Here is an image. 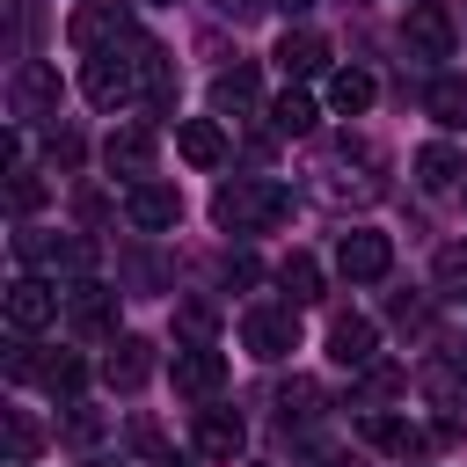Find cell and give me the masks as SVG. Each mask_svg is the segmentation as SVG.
<instances>
[{
	"mask_svg": "<svg viewBox=\"0 0 467 467\" xmlns=\"http://www.w3.org/2000/svg\"><path fill=\"white\" fill-rule=\"evenodd\" d=\"M7 95H15V117H22V124H36V117H58V95H66V80H58V66H44V58H22Z\"/></svg>",
	"mask_w": 467,
	"mask_h": 467,
	"instance_id": "7",
	"label": "cell"
},
{
	"mask_svg": "<svg viewBox=\"0 0 467 467\" xmlns=\"http://www.w3.org/2000/svg\"><path fill=\"white\" fill-rule=\"evenodd\" d=\"M241 445H248V431H241L234 409H197V452L204 460H234Z\"/></svg>",
	"mask_w": 467,
	"mask_h": 467,
	"instance_id": "18",
	"label": "cell"
},
{
	"mask_svg": "<svg viewBox=\"0 0 467 467\" xmlns=\"http://www.w3.org/2000/svg\"><path fill=\"white\" fill-rule=\"evenodd\" d=\"M66 321H73V336H117V292L95 285V277H73L66 285Z\"/></svg>",
	"mask_w": 467,
	"mask_h": 467,
	"instance_id": "9",
	"label": "cell"
},
{
	"mask_svg": "<svg viewBox=\"0 0 467 467\" xmlns=\"http://www.w3.org/2000/svg\"><path fill=\"white\" fill-rule=\"evenodd\" d=\"M212 109H219V117H248V109H255V66H226V73L212 80Z\"/></svg>",
	"mask_w": 467,
	"mask_h": 467,
	"instance_id": "21",
	"label": "cell"
},
{
	"mask_svg": "<svg viewBox=\"0 0 467 467\" xmlns=\"http://www.w3.org/2000/svg\"><path fill=\"white\" fill-rule=\"evenodd\" d=\"M270 58H277V66H285L292 80H314V73H328V44H321L314 29H285Z\"/></svg>",
	"mask_w": 467,
	"mask_h": 467,
	"instance_id": "17",
	"label": "cell"
},
{
	"mask_svg": "<svg viewBox=\"0 0 467 467\" xmlns=\"http://www.w3.org/2000/svg\"><path fill=\"white\" fill-rule=\"evenodd\" d=\"M401 44H409L416 58H452L460 29H452V15H445L438 0H409V15H401Z\"/></svg>",
	"mask_w": 467,
	"mask_h": 467,
	"instance_id": "6",
	"label": "cell"
},
{
	"mask_svg": "<svg viewBox=\"0 0 467 467\" xmlns=\"http://www.w3.org/2000/svg\"><path fill=\"white\" fill-rule=\"evenodd\" d=\"M321 409H328V394H321L314 379H292V387L277 394V423H285V431H292V423H314Z\"/></svg>",
	"mask_w": 467,
	"mask_h": 467,
	"instance_id": "26",
	"label": "cell"
},
{
	"mask_svg": "<svg viewBox=\"0 0 467 467\" xmlns=\"http://www.w3.org/2000/svg\"><path fill=\"white\" fill-rule=\"evenodd\" d=\"M66 36L80 51H117V44H131V7L124 0H88V7H73Z\"/></svg>",
	"mask_w": 467,
	"mask_h": 467,
	"instance_id": "4",
	"label": "cell"
},
{
	"mask_svg": "<svg viewBox=\"0 0 467 467\" xmlns=\"http://www.w3.org/2000/svg\"><path fill=\"white\" fill-rule=\"evenodd\" d=\"M423 109H431L438 124H467V80H452V73H438V80L423 88Z\"/></svg>",
	"mask_w": 467,
	"mask_h": 467,
	"instance_id": "25",
	"label": "cell"
},
{
	"mask_svg": "<svg viewBox=\"0 0 467 467\" xmlns=\"http://www.w3.org/2000/svg\"><path fill=\"white\" fill-rule=\"evenodd\" d=\"M212 219L226 234H270L277 219H292V190L270 182V175H234L212 190Z\"/></svg>",
	"mask_w": 467,
	"mask_h": 467,
	"instance_id": "1",
	"label": "cell"
},
{
	"mask_svg": "<svg viewBox=\"0 0 467 467\" xmlns=\"http://www.w3.org/2000/svg\"><path fill=\"white\" fill-rule=\"evenodd\" d=\"M328 358H336L343 372H365V365L379 358V328H372L365 314H336V321H328Z\"/></svg>",
	"mask_w": 467,
	"mask_h": 467,
	"instance_id": "12",
	"label": "cell"
},
{
	"mask_svg": "<svg viewBox=\"0 0 467 467\" xmlns=\"http://www.w3.org/2000/svg\"><path fill=\"white\" fill-rule=\"evenodd\" d=\"M277 7H285V15H306V7H314V0H277Z\"/></svg>",
	"mask_w": 467,
	"mask_h": 467,
	"instance_id": "36",
	"label": "cell"
},
{
	"mask_svg": "<svg viewBox=\"0 0 467 467\" xmlns=\"http://www.w3.org/2000/svg\"><path fill=\"white\" fill-rule=\"evenodd\" d=\"M36 379H44L51 394H66V401H73V394H80V379H88V365H80L73 350H58V358H44V372H36Z\"/></svg>",
	"mask_w": 467,
	"mask_h": 467,
	"instance_id": "28",
	"label": "cell"
},
{
	"mask_svg": "<svg viewBox=\"0 0 467 467\" xmlns=\"http://www.w3.org/2000/svg\"><path fill=\"white\" fill-rule=\"evenodd\" d=\"M44 153H51L58 168H80V131H51V139H44Z\"/></svg>",
	"mask_w": 467,
	"mask_h": 467,
	"instance_id": "32",
	"label": "cell"
},
{
	"mask_svg": "<svg viewBox=\"0 0 467 467\" xmlns=\"http://www.w3.org/2000/svg\"><path fill=\"white\" fill-rule=\"evenodd\" d=\"M15 255H22V263H36V270H73V277L95 263V248H88V241H51V234H29V226L15 234Z\"/></svg>",
	"mask_w": 467,
	"mask_h": 467,
	"instance_id": "14",
	"label": "cell"
},
{
	"mask_svg": "<svg viewBox=\"0 0 467 467\" xmlns=\"http://www.w3.org/2000/svg\"><path fill=\"white\" fill-rule=\"evenodd\" d=\"M168 372H175V394H190V401H212V394L226 387V350H212V343H182Z\"/></svg>",
	"mask_w": 467,
	"mask_h": 467,
	"instance_id": "10",
	"label": "cell"
},
{
	"mask_svg": "<svg viewBox=\"0 0 467 467\" xmlns=\"http://www.w3.org/2000/svg\"><path fill=\"white\" fill-rule=\"evenodd\" d=\"M175 336H182V343H212V336H219V314H212L204 299H190V306H175Z\"/></svg>",
	"mask_w": 467,
	"mask_h": 467,
	"instance_id": "29",
	"label": "cell"
},
{
	"mask_svg": "<svg viewBox=\"0 0 467 467\" xmlns=\"http://www.w3.org/2000/svg\"><path fill=\"white\" fill-rule=\"evenodd\" d=\"M460 175H467V161H460V153H452V146H445V139H438V146H423V153H416V182H423V190H452V182H460Z\"/></svg>",
	"mask_w": 467,
	"mask_h": 467,
	"instance_id": "24",
	"label": "cell"
},
{
	"mask_svg": "<svg viewBox=\"0 0 467 467\" xmlns=\"http://www.w3.org/2000/svg\"><path fill=\"white\" fill-rule=\"evenodd\" d=\"M80 88H88L95 109H124V102L146 88V36H131V44H117V51H88Z\"/></svg>",
	"mask_w": 467,
	"mask_h": 467,
	"instance_id": "2",
	"label": "cell"
},
{
	"mask_svg": "<svg viewBox=\"0 0 467 467\" xmlns=\"http://www.w3.org/2000/svg\"><path fill=\"white\" fill-rule=\"evenodd\" d=\"M175 153H182L190 168H219V161H226V131H219V117H182V124H175Z\"/></svg>",
	"mask_w": 467,
	"mask_h": 467,
	"instance_id": "16",
	"label": "cell"
},
{
	"mask_svg": "<svg viewBox=\"0 0 467 467\" xmlns=\"http://www.w3.org/2000/svg\"><path fill=\"white\" fill-rule=\"evenodd\" d=\"M336 270H343L350 285H379V277L394 270V241L372 234V226H350V234L336 241Z\"/></svg>",
	"mask_w": 467,
	"mask_h": 467,
	"instance_id": "5",
	"label": "cell"
},
{
	"mask_svg": "<svg viewBox=\"0 0 467 467\" xmlns=\"http://www.w3.org/2000/svg\"><path fill=\"white\" fill-rule=\"evenodd\" d=\"M58 306H66V292H51L44 277H15V285H7V321H15L22 336L51 328V321H58Z\"/></svg>",
	"mask_w": 467,
	"mask_h": 467,
	"instance_id": "11",
	"label": "cell"
},
{
	"mask_svg": "<svg viewBox=\"0 0 467 467\" xmlns=\"http://www.w3.org/2000/svg\"><path fill=\"white\" fill-rule=\"evenodd\" d=\"M365 438H372L379 452H401V460H416V452L431 445V438H423L409 416H387V409H365Z\"/></svg>",
	"mask_w": 467,
	"mask_h": 467,
	"instance_id": "19",
	"label": "cell"
},
{
	"mask_svg": "<svg viewBox=\"0 0 467 467\" xmlns=\"http://www.w3.org/2000/svg\"><path fill=\"white\" fill-rule=\"evenodd\" d=\"M36 452V423L29 416H7V460H29Z\"/></svg>",
	"mask_w": 467,
	"mask_h": 467,
	"instance_id": "31",
	"label": "cell"
},
{
	"mask_svg": "<svg viewBox=\"0 0 467 467\" xmlns=\"http://www.w3.org/2000/svg\"><path fill=\"white\" fill-rule=\"evenodd\" d=\"M153 365H161V350H153L146 336H117V350L102 358V379H109L117 394H139V387L153 379Z\"/></svg>",
	"mask_w": 467,
	"mask_h": 467,
	"instance_id": "13",
	"label": "cell"
},
{
	"mask_svg": "<svg viewBox=\"0 0 467 467\" xmlns=\"http://www.w3.org/2000/svg\"><path fill=\"white\" fill-rule=\"evenodd\" d=\"M314 117H321V109H314V95H299V88H285V95L270 102V131H277V139H299V131H314Z\"/></svg>",
	"mask_w": 467,
	"mask_h": 467,
	"instance_id": "23",
	"label": "cell"
},
{
	"mask_svg": "<svg viewBox=\"0 0 467 467\" xmlns=\"http://www.w3.org/2000/svg\"><path fill=\"white\" fill-rule=\"evenodd\" d=\"M241 343H248V358H263V365L292 358V350H299V306H292V299L248 306V314H241Z\"/></svg>",
	"mask_w": 467,
	"mask_h": 467,
	"instance_id": "3",
	"label": "cell"
},
{
	"mask_svg": "<svg viewBox=\"0 0 467 467\" xmlns=\"http://www.w3.org/2000/svg\"><path fill=\"white\" fill-rule=\"evenodd\" d=\"M80 467H117V460H80Z\"/></svg>",
	"mask_w": 467,
	"mask_h": 467,
	"instance_id": "37",
	"label": "cell"
},
{
	"mask_svg": "<svg viewBox=\"0 0 467 467\" xmlns=\"http://www.w3.org/2000/svg\"><path fill=\"white\" fill-rule=\"evenodd\" d=\"M7 204H15V219H29V212L44 204V182H36L29 168H15V182H7Z\"/></svg>",
	"mask_w": 467,
	"mask_h": 467,
	"instance_id": "30",
	"label": "cell"
},
{
	"mask_svg": "<svg viewBox=\"0 0 467 467\" xmlns=\"http://www.w3.org/2000/svg\"><path fill=\"white\" fill-rule=\"evenodd\" d=\"M431 277H438V292L467 299V241H445V248H438V263H431Z\"/></svg>",
	"mask_w": 467,
	"mask_h": 467,
	"instance_id": "27",
	"label": "cell"
},
{
	"mask_svg": "<svg viewBox=\"0 0 467 467\" xmlns=\"http://www.w3.org/2000/svg\"><path fill=\"white\" fill-rule=\"evenodd\" d=\"M153 153H161V131H153V124H117V131L102 139L109 175H131V182H146V175H153Z\"/></svg>",
	"mask_w": 467,
	"mask_h": 467,
	"instance_id": "8",
	"label": "cell"
},
{
	"mask_svg": "<svg viewBox=\"0 0 467 467\" xmlns=\"http://www.w3.org/2000/svg\"><path fill=\"white\" fill-rule=\"evenodd\" d=\"M277 285H285V299H292V306H314V299H321V263L292 248V255L277 263Z\"/></svg>",
	"mask_w": 467,
	"mask_h": 467,
	"instance_id": "22",
	"label": "cell"
},
{
	"mask_svg": "<svg viewBox=\"0 0 467 467\" xmlns=\"http://www.w3.org/2000/svg\"><path fill=\"white\" fill-rule=\"evenodd\" d=\"M372 95H379V80H372L365 66H336V73H328V109H336V117L372 109Z\"/></svg>",
	"mask_w": 467,
	"mask_h": 467,
	"instance_id": "20",
	"label": "cell"
},
{
	"mask_svg": "<svg viewBox=\"0 0 467 467\" xmlns=\"http://www.w3.org/2000/svg\"><path fill=\"white\" fill-rule=\"evenodd\" d=\"M226 285H255V263L248 255H226Z\"/></svg>",
	"mask_w": 467,
	"mask_h": 467,
	"instance_id": "34",
	"label": "cell"
},
{
	"mask_svg": "<svg viewBox=\"0 0 467 467\" xmlns=\"http://www.w3.org/2000/svg\"><path fill=\"white\" fill-rule=\"evenodd\" d=\"M124 219H131V226H146V234H161V226H175V219H182V197H175L168 182H131Z\"/></svg>",
	"mask_w": 467,
	"mask_h": 467,
	"instance_id": "15",
	"label": "cell"
},
{
	"mask_svg": "<svg viewBox=\"0 0 467 467\" xmlns=\"http://www.w3.org/2000/svg\"><path fill=\"white\" fill-rule=\"evenodd\" d=\"M212 7H219V15H226V22H248V15H255V7H263V0H212Z\"/></svg>",
	"mask_w": 467,
	"mask_h": 467,
	"instance_id": "35",
	"label": "cell"
},
{
	"mask_svg": "<svg viewBox=\"0 0 467 467\" xmlns=\"http://www.w3.org/2000/svg\"><path fill=\"white\" fill-rule=\"evenodd\" d=\"M7 467H29V460H7Z\"/></svg>",
	"mask_w": 467,
	"mask_h": 467,
	"instance_id": "38",
	"label": "cell"
},
{
	"mask_svg": "<svg viewBox=\"0 0 467 467\" xmlns=\"http://www.w3.org/2000/svg\"><path fill=\"white\" fill-rule=\"evenodd\" d=\"M66 438H73V445H88V438H102V416L73 401V416H66Z\"/></svg>",
	"mask_w": 467,
	"mask_h": 467,
	"instance_id": "33",
	"label": "cell"
},
{
	"mask_svg": "<svg viewBox=\"0 0 467 467\" xmlns=\"http://www.w3.org/2000/svg\"><path fill=\"white\" fill-rule=\"evenodd\" d=\"M153 7H175V0H153Z\"/></svg>",
	"mask_w": 467,
	"mask_h": 467,
	"instance_id": "39",
	"label": "cell"
}]
</instances>
